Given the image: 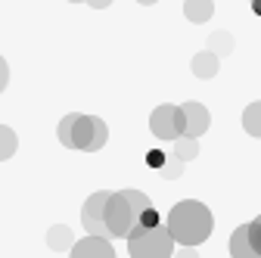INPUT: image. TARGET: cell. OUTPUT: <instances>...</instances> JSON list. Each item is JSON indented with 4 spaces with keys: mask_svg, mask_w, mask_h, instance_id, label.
<instances>
[{
    "mask_svg": "<svg viewBox=\"0 0 261 258\" xmlns=\"http://www.w3.org/2000/svg\"><path fill=\"white\" fill-rule=\"evenodd\" d=\"M130 258H171L174 252V237L168 227H134V234L127 237Z\"/></svg>",
    "mask_w": 261,
    "mask_h": 258,
    "instance_id": "277c9868",
    "label": "cell"
},
{
    "mask_svg": "<svg viewBox=\"0 0 261 258\" xmlns=\"http://www.w3.org/2000/svg\"><path fill=\"white\" fill-rule=\"evenodd\" d=\"M230 255L233 258H261L258 246L249 237V224H243V227L233 230V237H230Z\"/></svg>",
    "mask_w": 261,
    "mask_h": 258,
    "instance_id": "30bf717a",
    "label": "cell"
},
{
    "mask_svg": "<svg viewBox=\"0 0 261 258\" xmlns=\"http://www.w3.org/2000/svg\"><path fill=\"white\" fill-rule=\"evenodd\" d=\"M149 127H152V134L159 140H177L184 131H187V118H184V106H159L152 115H149Z\"/></svg>",
    "mask_w": 261,
    "mask_h": 258,
    "instance_id": "5b68a950",
    "label": "cell"
},
{
    "mask_svg": "<svg viewBox=\"0 0 261 258\" xmlns=\"http://www.w3.org/2000/svg\"><path fill=\"white\" fill-rule=\"evenodd\" d=\"M249 4H252V13H255V16H261V0H249Z\"/></svg>",
    "mask_w": 261,
    "mask_h": 258,
    "instance_id": "603a6c76",
    "label": "cell"
},
{
    "mask_svg": "<svg viewBox=\"0 0 261 258\" xmlns=\"http://www.w3.org/2000/svg\"><path fill=\"white\" fill-rule=\"evenodd\" d=\"M249 237H252V243L258 246V252H261V215L249 224Z\"/></svg>",
    "mask_w": 261,
    "mask_h": 258,
    "instance_id": "ffe728a7",
    "label": "cell"
},
{
    "mask_svg": "<svg viewBox=\"0 0 261 258\" xmlns=\"http://www.w3.org/2000/svg\"><path fill=\"white\" fill-rule=\"evenodd\" d=\"M190 69H193V75L199 78V81H208V78H215V75H218V69H221V56H218V53H212V50H199V53L193 56Z\"/></svg>",
    "mask_w": 261,
    "mask_h": 258,
    "instance_id": "9c48e42d",
    "label": "cell"
},
{
    "mask_svg": "<svg viewBox=\"0 0 261 258\" xmlns=\"http://www.w3.org/2000/svg\"><path fill=\"white\" fill-rule=\"evenodd\" d=\"M174 258H199V252H196V246H184L174 252Z\"/></svg>",
    "mask_w": 261,
    "mask_h": 258,
    "instance_id": "44dd1931",
    "label": "cell"
},
{
    "mask_svg": "<svg viewBox=\"0 0 261 258\" xmlns=\"http://www.w3.org/2000/svg\"><path fill=\"white\" fill-rule=\"evenodd\" d=\"M184 16L196 25H202L215 16V0H187L184 4Z\"/></svg>",
    "mask_w": 261,
    "mask_h": 258,
    "instance_id": "8fae6325",
    "label": "cell"
},
{
    "mask_svg": "<svg viewBox=\"0 0 261 258\" xmlns=\"http://www.w3.org/2000/svg\"><path fill=\"white\" fill-rule=\"evenodd\" d=\"M168 162V152H162V149H149L146 152V165L149 168H155V171H162V165Z\"/></svg>",
    "mask_w": 261,
    "mask_h": 258,
    "instance_id": "ac0fdd59",
    "label": "cell"
},
{
    "mask_svg": "<svg viewBox=\"0 0 261 258\" xmlns=\"http://www.w3.org/2000/svg\"><path fill=\"white\" fill-rule=\"evenodd\" d=\"M140 227H159V212H155L152 205H146V209L140 212Z\"/></svg>",
    "mask_w": 261,
    "mask_h": 258,
    "instance_id": "d6986e66",
    "label": "cell"
},
{
    "mask_svg": "<svg viewBox=\"0 0 261 258\" xmlns=\"http://www.w3.org/2000/svg\"><path fill=\"white\" fill-rule=\"evenodd\" d=\"M208 50L218 53V56H230L237 50V41H233L230 31H212L208 35Z\"/></svg>",
    "mask_w": 261,
    "mask_h": 258,
    "instance_id": "4fadbf2b",
    "label": "cell"
},
{
    "mask_svg": "<svg viewBox=\"0 0 261 258\" xmlns=\"http://www.w3.org/2000/svg\"><path fill=\"white\" fill-rule=\"evenodd\" d=\"M162 177H165V180H177L180 174H184V159H177L174 152L168 156V162L165 165H162V171H159Z\"/></svg>",
    "mask_w": 261,
    "mask_h": 258,
    "instance_id": "2e32d148",
    "label": "cell"
},
{
    "mask_svg": "<svg viewBox=\"0 0 261 258\" xmlns=\"http://www.w3.org/2000/svg\"><path fill=\"white\" fill-rule=\"evenodd\" d=\"M146 205H149V199L140 190L109 193V202H106V230H109V237H130L134 227L140 224V212Z\"/></svg>",
    "mask_w": 261,
    "mask_h": 258,
    "instance_id": "7a4b0ae2",
    "label": "cell"
},
{
    "mask_svg": "<svg viewBox=\"0 0 261 258\" xmlns=\"http://www.w3.org/2000/svg\"><path fill=\"white\" fill-rule=\"evenodd\" d=\"M243 131L249 137H261V100H255L243 109Z\"/></svg>",
    "mask_w": 261,
    "mask_h": 258,
    "instance_id": "7c38bea8",
    "label": "cell"
},
{
    "mask_svg": "<svg viewBox=\"0 0 261 258\" xmlns=\"http://www.w3.org/2000/svg\"><path fill=\"white\" fill-rule=\"evenodd\" d=\"M212 227H215V218L212 212L196 202V199H187V202H177L168 215V230L174 237V243L180 246H199L212 237Z\"/></svg>",
    "mask_w": 261,
    "mask_h": 258,
    "instance_id": "6da1fadb",
    "label": "cell"
},
{
    "mask_svg": "<svg viewBox=\"0 0 261 258\" xmlns=\"http://www.w3.org/2000/svg\"><path fill=\"white\" fill-rule=\"evenodd\" d=\"M177 159H184V162H190V159H196L199 156V137H187V134H180L177 140H174V149H171Z\"/></svg>",
    "mask_w": 261,
    "mask_h": 258,
    "instance_id": "5bb4252c",
    "label": "cell"
},
{
    "mask_svg": "<svg viewBox=\"0 0 261 258\" xmlns=\"http://www.w3.org/2000/svg\"><path fill=\"white\" fill-rule=\"evenodd\" d=\"M106 124L103 118H93V115H65L59 121V140L72 149H84L93 152L106 143Z\"/></svg>",
    "mask_w": 261,
    "mask_h": 258,
    "instance_id": "3957f363",
    "label": "cell"
},
{
    "mask_svg": "<svg viewBox=\"0 0 261 258\" xmlns=\"http://www.w3.org/2000/svg\"><path fill=\"white\" fill-rule=\"evenodd\" d=\"M106 202H109V193H93L87 199L81 218H84V227L93 234V237H106L109 240V230H106Z\"/></svg>",
    "mask_w": 261,
    "mask_h": 258,
    "instance_id": "8992f818",
    "label": "cell"
},
{
    "mask_svg": "<svg viewBox=\"0 0 261 258\" xmlns=\"http://www.w3.org/2000/svg\"><path fill=\"white\" fill-rule=\"evenodd\" d=\"M47 243H50V249H72V230L56 224V227L47 234Z\"/></svg>",
    "mask_w": 261,
    "mask_h": 258,
    "instance_id": "9a60e30c",
    "label": "cell"
},
{
    "mask_svg": "<svg viewBox=\"0 0 261 258\" xmlns=\"http://www.w3.org/2000/svg\"><path fill=\"white\" fill-rule=\"evenodd\" d=\"M137 4H143V7H152V4H155V0H137Z\"/></svg>",
    "mask_w": 261,
    "mask_h": 258,
    "instance_id": "cb8c5ba5",
    "label": "cell"
},
{
    "mask_svg": "<svg viewBox=\"0 0 261 258\" xmlns=\"http://www.w3.org/2000/svg\"><path fill=\"white\" fill-rule=\"evenodd\" d=\"M87 4H90V7H96V10H106L112 0H87Z\"/></svg>",
    "mask_w": 261,
    "mask_h": 258,
    "instance_id": "7402d4cb",
    "label": "cell"
},
{
    "mask_svg": "<svg viewBox=\"0 0 261 258\" xmlns=\"http://www.w3.org/2000/svg\"><path fill=\"white\" fill-rule=\"evenodd\" d=\"M72 258H115V252H112V246H109L106 237H93V234H90L87 240L75 243Z\"/></svg>",
    "mask_w": 261,
    "mask_h": 258,
    "instance_id": "ba28073f",
    "label": "cell"
},
{
    "mask_svg": "<svg viewBox=\"0 0 261 258\" xmlns=\"http://www.w3.org/2000/svg\"><path fill=\"white\" fill-rule=\"evenodd\" d=\"M184 118H187V137H202L212 124V115L202 103H184Z\"/></svg>",
    "mask_w": 261,
    "mask_h": 258,
    "instance_id": "52a82bcc",
    "label": "cell"
},
{
    "mask_svg": "<svg viewBox=\"0 0 261 258\" xmlns=\"http://www.w3.org/2000/svg\"><path fill=\"white\" fill-rule=\"evenodd\" d=\"M16 152V134L7 131V127H0V159H7Z\"/></svg>",
    "mask_w": 261,
    "mask_h": 258,
    "instance_id": "e0dca14e",
    "label": "cell"
},
{
    "mask_svg": "<svg viewBox=\"0 0 261 258\" xmlns=\"http://www.w3.org/2000/svg\"><path fill=\"white\" fill-rule=\"evenodd\" d=\"M72 4H81V0H72Z\"/></svg>",
    "mask_w": 261,
    "mask_h": 258,
    "instance_id": "d4e9b609",
    "label": "cell"
}]
</instances>
